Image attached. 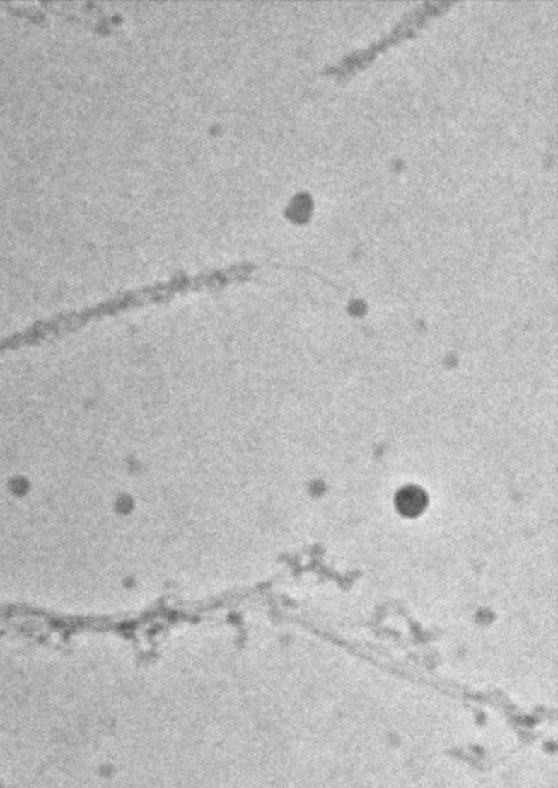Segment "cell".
<instances>
[{"label":"cell","mask_w":558,"mask_h":788,"mask_svg":"<svg viewBox=\"0 0 558 788\" xmlns=\"http://www.w3.org/2000/svg\"><path fill=\"white\" fill-rule=\"evenodd\" d=\"M397 506L407 516L417 515L426 506V496L419 489H405L397 498Z\"/></svg>","instance_id":"cell-1"}]
</instances>
